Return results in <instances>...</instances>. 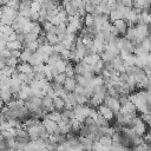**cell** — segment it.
<instances>
[{"instance_id":"cell-1","label":"cell","mask_w":151,"mask_h":151,"mask_svg":"<svg viewBox=\"0 0 151 151\" xmlns=\"http://www.w3.org/2000/svg\"><path fill=\"white\" fill-rule=\"evenodd\" d=\"M104 105H105L106 107H109V109L114 113V116L119 112L120 104H119V101H118V99H117V98H113V97L106 96V98H105V100H104Z\"/></svg>"},{"instance_id":"cell-2","label":"cell","mask_w":151,"mask_h":151,"mask_svg":"<svg viewBox=\"0 0 151 151\" xmlns=\"http://www.w3.org/2000/svg\"><path fill=\"white\" fill-rule=\"evenodd\" d=\"M97 111H98V113H99L104 119H106L107 122H110V120L114 119V113H113L109 107H106L104 104H103V105H100V106L97 109Z\"/></svg>"},{"instance_id":"cell-3","label":"cell","mask_w":151,"mask_h":151,"mask_svg":"<svg viewBox=\"0 0 151 151\" xmlns=\"http://www.w3.org/2000/svg\"><path fill=\"white\" fill-rule=\"evenodd\" d=\"M112 25L114 26V28L118 31L119 35H125L126 33V29H127V24L124 19H120V20H116L114 22H112Z\"/></svg>"},{"instance_id":"cell-4","label":"cell","mask_w":151,"mask_h":151,"mask_svg":"<svg viewBox=\"0 0 151 151\" xmlns=\"http://www.w3.org/2000/svg\"><path fill=\"white\" fill-rule=\"evenodd\" d=\"M76 86H77V81L74 78H66L63 87L64 90L67 92V93H73L74 90H76Z\"/></svg>"},{"instance_id":"cell-5","label":"cell","mask_w":151,"mask_h":151,"mask_svg":"<svg viewBox=\"0 0 151 151\" xmlns=\"http://www.w3.org/2000/svg\"><path fill=\"white\" fill-rule=\"evenodd\" d=\"M132 129L134 130V132H136V134L138 137H143L144 134H146V124L143 123V122L137 123Z\"/></svg>"},{"instance_id":"cell-6","label":"cell","mask_w":151,"mask_h":151,"mask_svg":"<svg viewBox=\"0 0 151 151\" xmlns=\"http://www.w3.org/2000/svg\"><path fill=\"white\" fill-rule=\"evenodd\" d=\"M17 71L19 73H24V74H28L32 71V66L28 63H19V65L17 66Z\"/></svg>"},{"instance_id":"cell-7","label":"cell","mask_w":151,"mask_h":151,"mask_svg":"<svg viewBox=\"0 0 151 151\" xmlns=\"http://www.w3.org/2000/svg\"><path fill=\"white\" fill-rule=\"evenodd\" d=\"M120 19H124V15H123L118 9H112V11H110V13H109V20H110L111 24L114 22L116 20H120Z\"/></svg>"},{"instance_id":"cell-8","label":"cell","mask_w":151,"mask_h":151,"mask_svg":"<svg viewBox=\"0 0 151 151\" xmlns=\"http://www.w3.org/2000/svg\"><path fill=\"white\" fill-rule=\"evenodd\" d=\"M45 119H48L51 122H54V123H58L59 120H61V112L60 111H52L50 113L46 114V118Z\"/></svg>"},{"instance_id":"cell-9","label":"cell","mask_w":151,"mask_h":151,"mask_svg":"<svg viewBox=\"0 0 151 151\" xmlns=\"http://www.w3.org/2000/svg\"><path fill=\"white\" fill-rule=\"evenodd\" d=\"M7 50L9 51H15V50H19V51H22V44L18 40L15 41H8L6 42V46H5Z\"/></svg>"},{"instance_id":"cell-10","label":"cell","mask_w":151,"mask_h":151,"mask_svg":"<svg viewBox=\"0 0 151 151\" xmlns=\"http://www.w3.org/2000/svg\"><path fill=\"white\" fill-rule=\"evenodd\" d=\"M32 54H33V53H32L31 51L24 48V50L21 51V54H20V57H19V60H20L21 63H28L29 59H31V57H32Z\"/></svg>"},{"instance_id":"cell-11","label":"cell","mask_w":151,"mask_h":151,"mask_svg":"<svg viewBox=\"0 0 151 151\" xmlns=\"http://www.w3.org/2000/svg\"><path fill=\"white\" fill-rule=\"evenodd\" d=\"M28 64L33 67V66H37V65H39V64H42V61H41V55L39 54V53H33L32 54V57H31V59H29V61H28Z\"/></svg>"},{"instance_id":"cell-12","label":"cell","mask_w":151,"mask_h":151,"mask_svg":"<svg viewBox=\"0 0 151 151\" xmlns=\"http://www.w3.org/2000/svg\"><path fill=\"white\" fill-rule=\"evenodd\" d=\"M65 76H66V78H74V77H76V73H74V65H73L72 61H68V64L66 65Z\"/></svg>"},{"instance_id":"cell-13","label":"cell","mask_w":151,"mask_h":151,"mask_svg":"<svg viewBox=\"0 0 151 151\" xmlns=\"http://www.w3.org/2000/svg\"><path fill=\"white\" fill-rule=\"evenodd\" d=\"M53 105H54L57 111H61L65 107V100H63L59 97H55V98H53Z\"/></svg>"},{"instance_id":"cell-14","label":"cell","mask_w":151,"mask_h":151,"mask_svg":"<svg viewBox=\"0 0 151 151\" xmlns=\"http://www.w3.org/2000/svg\"><path fill=\"white\" fill-rule=\"evenodd\" d=\"M46 40H47V42H48L51 46H54V45L59 44L58 37H57V34H54V33H46Z\"/></svg>"},{"instance_id":"cell-15","label":"cell","mask_w":151,"mask_h":151,"mask_svg":"<svg viewBox=\"0 0 151 151\" xmlns=\"http://www.w3.org/2000/svg\"><path fill=\"white\" fill-rule=\"evenodd\" d=\"M83 20H84V25L86 26V28L92 27L93 24H94V17H93V14H86L83 18Z\"/></svg>"},{"instance_id":"cell-16","label":"cell","mask_w":151,"mask_h":151,"mask_svg":"<svg viewBox=\"0 0 151 151\" xmlns=\"http://www.w3.org/2000/svg\"><path fill=\"white\" fill-rule=\"evenodd\" d=\"M29 9H31V13H39L41 9V1H32Z\"/></svg>"},{"instance_id":"cell-17","label":"cell","mask_w":151,"mask_h":151,"mask_svg":"<svg viewBox=\"0 0 151 151\" xmlns=\"http://www.w3.org/2000/svg\"><path fill=\"white\" fill-rule=\"evenodd\" d=\"M98 142L103 146H106V147H111V145H112V139H111V137H107V136H101Z\"/></svg>"},{"instance_id":"cell-18","label":"cell","mask_w":151,"mask_h":151,"mask_svg":"<svg viewBox=\"0 0 151 151\" xmlns=\"http://www.w3.org/2000/svg\"><path fill=\"white\" fill-rule=\"evenodd\" d=\"M19 59H17V58H13V57H9L8 59H6L5 60V63H6V66H9V67H13V68H17V66L19 65Z\"/></svg>"},{"instance_id":"cell-19","label":"cell","mask_w":151,"mask_h":151,"mask_svg":"<svg viewBox=\"0 0 151 151\" xmlns=\"http://www.w3.org/2000/svg\"><path fill=\"white\" fill-rule=\"evenodd\" d=\"M74 79H76V81H77V85H80V86H83V87L88 86V80H87L85 77H83V76H76Z\"/></svg>"},{"instance_id":"cell-20","label":"cell","mask_w":151,"mask_h":151,"mask_svg":"<svg viewBox=\"0 0 151 151\" xmlns=\"http://www.w3.org/2000/svg\"><path fill=\"white\" fill-rule=\"evenodd\" d=\"M13 32H14V31H13L12 26H8V25H1V26H0V33L5 34V35H7V37L11 35Z\"/></svg>"},{"instance_id":"cell-21","label":"cell","mask_w":151,"mask_h":151,"mask_svg":"<svg viewBox=\"0 0 151 151\" xmlns=\"http://www.w3.org/2000/svg\"><path fill=\"white\" fill-rule=\"evenodd\" d=\"M0 22L1 25H8V26H12L13 22H14V19L8 17V15H2L1 19H0Z\"/></svg>"},{"instance_id":"cell-22","label":"cell","mask_w":151,"mask_h":151,"mask_svg":"<svg viewBox=\"0 0 151 151\" xmlns=\"http://www.w3.org/2000/svg\"><path fill=\"white\" fill-rule=\"evenodd\" d=\"M65 80H66V76H65V73H59L58 76L53 77V81H54V83H58V84H60V85H64Z\"/></svg>"},{"instance_id":"cell-23","label":"cell","mask_w":151,"mask_h":151,"mask_svg":"<svg viewBox=\"0 0 151 151\" xmlns=\"http://www.w3.org/2000/svg\"><path fill=\"white\" fill-rule=\"evenodd\" d=\"M74 96H76V94H74ZM76 100H77V104H78V105H85L88 99H87L86 97H84L83 94H78V96H76Z\"/></svg>"},{"instance_id":"cell-24","label":"cell","mask_w":151,"mask_h":151,"mask_svg":"<svg viewBox=\"0 0 151 151\" xmlns=\"http://www.w3.org/2000/svg\"><path fill=\"white\" fill-rule=\"evenodd\" d=\"M7 7L13 8L14 11H19V6H20V1H7L6 2Z\"/></svg>"},{"instance_id":"cell-25","label":"cell","mask_w":151,"mask_h":151,"mask_svg":"<svg viewBox=\"0 0 151 151\" xmlns=\"http://www.w3.org/2000/svg\"><path fill=\"white\" fill-rule=\"evenodd\" d=\"M47 21H50L53 26H55V27H58L59 26V24L61 22L60 21V19L58 18V15H55V17H51V18H47Z\"/></svg>"},{"instance_id":"cell-26","label":"cell","mask_w":151,"mask_h":151,"mask_svg":"<svg viewBox=\"0 0 151 151\" xmlns=\"http://www.w3.org/2000/svg\"><path fill=\"white\" fill-rule=\"evenodd\" d=\"M42 52L46 53V54H48V55H51V54L53 53V46H51L50 44L44 45V46H42Z\"/></svg>"},{"instance_id":"cell-27","label":"cell","mask_w":151,"mask_h":151,"mask_svg":"<svg viewBox=\"0 0 151 151\" xmlns=\"http://www.w3.org/2000/svg\"><path fill=\"white\" fill-rule=\"evenodd\" d=\"M20 54H21V51H19V50H15V51H11V57H13V58H17V59H19Z\"/></svg>"},{"instance_id":"cell-28","label":"cell","mask_w":151,"mask_h":151,"mask_svg":"<svg viewBox=\"0 0 151 151\" xmlns=\"http://www.w3.org/2000/svg\"><path fill=\"white\" fill-rule=\"evenodd\" d=\"M17 37H18V34L15 33V32H13L11 35H8V39H7V42L8 41H15L17 40Z\"/></svg>"},{"instance_id":"cell-29","label":"cell","mask_w":151,"mask_h":151,"mask_svg":"<svg viewBox=\"0 0 151 151\" xmlns=\"http://www.w3.org/2000/svg\"><path fill=\"white\" fill-rule=\"evenodd\" d=\"M6 66V63H5V60H2V59H0V71L4 68Z\"/></svg>"},{"instance_id":"cell-30","label":"cell","mask_w":151,"mask_h":151,"mask_svg":"<svg viewBox=\"0 0 151 151\" xmlns=\"http://www.w3.org/2000/svg\"><path fill=\"white\" fill-rule=\"evenodd\" d=\"M0 151H6V150H0Z\"/></svg>"},{"instance_id":"cell-31","label":"cell","mask_w":151,"mask_h":151,"mask_svg":"<svg viewBox=\"0 0 151 151\" xmlns=\"http://www.w3.org/2000/svg\"><path fill=\"white\" fill-rule=\"evenodd\" d=\"M0 101H1V98H0Z\"/></svg>"},{"instance_id":"cell-32","label":"cell","mask_w":151,"mask_h":151,"mask_svg":"<svg viewBox=\"0 0 151 151\" xmlns=\"http://www.w3.org/2000/svg\"><path fill=\"white\" fill-rule=\"evenodd\" d=\"M15 151H17V150H15Z\"/></svg>"}]
</instances>
